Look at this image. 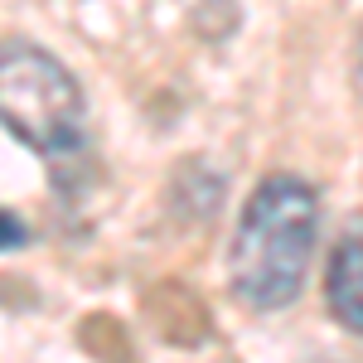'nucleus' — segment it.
Here are the masks:
<instances>
[{
    "label": "nucleus",
    "instance_id": "obj_1",
    "mask_svg": "<svg viewBox=\"0 0 363 363\" xmlns=\"http://www.w3.org/2000/svg\"><path fill=\"white\" fill-rule=\"evenodd\" d=\"M315 233H320V199L310 184L291 174L257 184L228 252V277L238 301L252 310L291 306L306 281Z\"/></svg>",
    "mask_w": 363,
    "mask_h": 363
},
{
    "label": "nucleus",
    "instance_id": "obj_2",
    "mask_svg": "<svg viewBox=\"0 0 363 363\" xmlns=\"http://www.w3.org/2000/svg\"><path fill=\"white\" fill-rule=\"evenodd\" d=\"M0 126L29 145L58 189L87 155V102L78 78L39 44H0Z\"/></svg>",
    "mask_w": 363,
    "mask_h": 363
},
{
    "label": "nucleus",
    "instance_id": "obj_3",
    "mask_svg": "<svg viewBox=\"0 0 363 363\" xmlns=\"http://www.w3.org/2000/svg\"><path fill=\"white\" fill-rule=\"evenodd\" d=\"M330 310L344 330L363 335V238H344L330 257Z\"/></svg>",
    "mask_w": 363,
    "mask_h": 363
},
{
    "label": "nucleus",
    "instance_id": "obj_4",
    "mask_svg": "<svg viewBox=\"0 0 363 363\" xmlns=\"http://www.w3.org/2000/svg\"><path fill=\"white\" fill-rule=\"evenodd\" d=\"M25 242H29V228L15 213L0 208V252H15V247H25Z\"/></svg>",
    "mask_w": 363,
    "mask_h": 363
},
{
    "label": "nucleus",
    "instance_id": "obj_5",
    "mask_svg": "<svg viewBox=\"0 0 363 363\" xmlns=\"http://www.w3.org/2000/svg\"><path fill=\"white\" fill-rule=\"evenodd\" d=\"M359 92H363V49H359Z\"/></svg>",
    "mask_w": 363,
    "mask_h": 363
}]
</instances>
